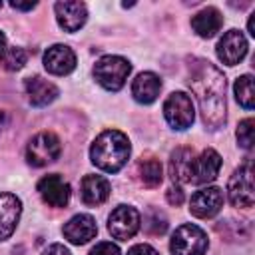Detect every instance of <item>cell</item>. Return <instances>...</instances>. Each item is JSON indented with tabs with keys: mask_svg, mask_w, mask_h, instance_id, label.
<instances>
[{
	"mask_svg": "<svg viewBox=\"0 0 255 255\" xmlns=\"http://www.w3.org/2000/svg\"><path fill=\"white\" fill-rule=\"evenodd\" d=\"M44 68L54 76H66L76 68V54L64 44H54L44 54Z\"/></svg>",
	"mask_w": 255,
	"mask_h": 255,
	"instance_id": "cell-13",
	"label": "cell"
},
{
	"mask_svg": "<svg viewBox=\"0 0 255 255\" xmlns=\"http://www.w3.org/2000/svg\"><path fill=\"white\" fill-rule=\"evenodd\" d=\"M193 151L189 147H177L169 159V175L175 183H189Z\"/></svg>",
	"mask_w": 255,
	"mask_h": 255,
	"instance_id": "cell-21",
	"label": "cell"
},
{
	"mask_svg": "<svg viewBox=\"0 0 255 255\" xmlns=\"http://www.w3.org/2000/svg\"><path fill=\"white\" fill-rule=\"evenodd\" d=\"M171 255H205L207 251V235L197 225L185 223L175 229L169 243Z\"/></svg>",
	"mask_w": 255,
	"mask_h": 255,
	"instance_id": "cell-5",
	"label": "cell"
},
{
	"mask_svg": "<svg viewBox=\"0 0 255 255\" xmlns=\"http://www.w3.org/2000/svg\"><path fill=\"white\" fill-rule=\"evenodd\" d=\"M165 197H167V203H171V205H181L183 203V199H185V195H183V189L179 187V185H175V187H169L167 189V193H165Z\"/></svg>",
	"mask_w": 255,
	"mask_h": 255,
	"instance_id": "cell-28",
	"label": "cell"
},
{
	"mask_svg": "<svg viewBox=\"0 0 255 255\" xmlns=\"http://www.w3.org/2000/svg\"><path fill=\"white\" fill-rule=\"evenodd\" d=\"M60 151H62L60 139L50 131H42L30 139V143L26 147V159L34 167H44V165L56 161Z\"/></svg>",
	"mask_w": 255,
	"mask_h": 255,
	"instance_id": "cell-6",
	"label": "cell"
},
{
	"mask_svg": "<svg viewBox=\"0 0 255 255\" xmlns=\"http://www.w3.org/2000/svg\"><path fill=\"white\" fill-rule=\"evenodd\" d=\"M233 90H235V100L239 102V106L245 108V110H253V102H255V96H253V78L249 74L237 78Z\"/></svg>",
	"mask_w": 255,
	"mask_h": 255,
	"instance_id": "cell-23",
	"label": "cell"
},
{
	"mask_svg": "<svg viewBox=\"0 0 255 255\" xmlns=\"http://www.w3.org/2000/svg\"><path fill=\"white\" fill-rule=\"evenodd\" d=\"M64 237L74 243V245H84L88 243L90 239L96 237L98 233V225H96V219L92 215H86V213H80V215H74L66 225H64Z\"/></svg>",
	"mask_w": 255,
	"mask_h": 255,
	"instance_id": "cell-14",
	"label": "cell"
},
{
	"mask_svg": "<svg viewBox=\"0 0 255 255\" xmlns=\"http://www.w3.org/2000/svg\"><path fill=\"white\" fill-rule=\"evenodd\" d=\"M223 26V16L217 8L213 6H207L203 8L201 12H197L193 18H191V28L201 36V38H211L215 36Z\"/></svg>",
	"mask_w": 255,
	"mask_h": 255,
	"instance_id": "cell-19",
	"label": "cell"
},
{
	"mask_svg": "<svg viewBox=\"0 0 255 255\" xmlns=\"http://www.w3.org/2000/svg\"><path fill=\"white\" fill-rule=\"evenodd\" d=\"M82 201L86 205H102L110 197V181L102 175H86L82 179Z\"/></svg>",
	"mask_w": 255,
	"mask_h": 255,
	"instance_id": "cell-18",
	"label": "cell"
},
{
	"mask_svg": "<svg viewBox=\"0 0 255 255\" xmlns=\"http://www.w3.org/2000/svg\"><path fill=\"white\" fill-rule=\"evenodd\" d=\"M247 28H249V34H251V36H255V14H251V16H249Z\"/></svg>",
	"mask_w": 255,
	"mask_h": 255,
	"instance_id": "cell-32",
	"label": "cell"
},
{
	"mask_svg": "<svg viewBox=\"0 0 255 255\" xmlns=\"http://www.w3.org/2000/svg\"><path fill=\"white\" fill-rule=\"evenodd\" d=\"M219 169H221V155L215 149H203L199 153V157H193V161H191L189 183H193V185L209 183L217 177Z\"/></svg>",
	"mask_w": 255,
	"mask_h": 255,
	"instance_id": "cell-9",
	"label": "cell"
},
{
	"mask_svg": "<svg viewBox=\"0 0 255 255\" xmlns=\"http://www.w3.org/2000/svg\"><path fill=\"white\" fill-rule=\"evenodd\" d=\"M0 6H2V4H0Z\"/></svg>",
	"mask_w": 255,
	"mask_h": 255,
	"instance_id": "cell-34",
	"label": "cell"
},
{
	"mask_svg": "<svg viewBox=\"0 0 255 255\" xmlns=\"http://www.w3.org/2000/svg\"><path fill=\"white\" fill-rule=\"evenodd\" d=\"M139 179L145 187H157L161 183V163L153 157L139 161Z\"/></svg>",
	"mask_w": 255,
	"mask_h": 255,
	"instance_id": "cell-22",
	"label": "cell"
},
{
	"mask_svg": "<svg viewBox=\"0 0 255 255\" xmlns=\"http://www.w3.org/2000/svg\"><path fill=\"white\" fill-rule=\"evenodd\" d=\"M22 203L12 193H0V241L8 239L20 219Z\"/></svg>",
	"mask_w": 255,
	"mask_h": 255,
	"instance_id": "cell-16",
	"label": "cell"
},
{
	"mask_svg": "<svg viewBox=\"0 0 255 255\" xmlns=\"http://www.w3.org/2000/svg\"><path fill=\"white\" fill-rule=\"evenodd\" d=\"M42 255H70V251L64 247V245H60V243H54V245H50Z\"/></svg>",
	"mask_w": 255,
	"mask_h": 255,
	"instance_id": "cell-30",
	"label": "cell"
},
{
	"mask_svg": "<svg viewBox=\"0 0 255 255\" xmlns=\"http://www.w3.org/2000/svg\"><path fill=\"white\" fill-rule=\"evenodd\" d=\"M143 227H145V231H147L149 235H163L165 229H167V219H165V215H163L161 211L151 209V211L145 215Z\"/></svg>",
	"mask_w": 255,
	"mask_h": 255,
	"instance_id": "cell-25",
	"label": "cell"
},
{
	"mask_svg": "<svg viewBox=\"0 0 255 255\" xmlns=\"http://www.w3.org/2000/svg\"><path fill=\"white\" fill-rule=\"evenodd\" d=\"M247 54V40L239 30H229L223 34V38L217 42V58L227 64L235 66L239 64Z\"/></svg>",
	"mask_w": 255,
	"mask_h": 255,
	"instance_id": "cell-11",
	"label": "cell"
},
{
	"mask_svg": "<svg viewBox=\"0 0 255 255\" xmlns=\"http://www.w3.org/2000/svg\"><path fill=\"white\" fill-rule=\"evenodd\" d=\"M90 255H120V249H118V245H114L110 241H102L90 251Z\"/></svg>",
	"mask_w": 255,
	"mask_h": 255,
	"instance_id": "cell-27",
	"label": "cell"
},
{
	"mask_svg": "<svg viewBox=\"0 0 255 255\" xmlns=\"http://www.w3.org/2000/svg\"><path fill=\"white\" fill-rule=\"evenodd\" d=\"M187 84L199 102L205 128L219 129L227 118L225 76L207 60H191Z\"/></svg>",
	"mask_w": 255,
	"mask_h": 255,
	"instance_id": "cell-1",
	"label": "cell"
},
{
	"mask_svg": "<svg viewBox=\"0 0 255 255\" xmlns=\"http://www.w3.org/2000/svg\"><path fill=\"white\" fill-rule=\"evenodd\" d=\"M4 52H6V38H4V34L0 32V58L4 56Z\"/></svg>",
	"mask_w": 255,
	"mask_h": 255,
	"instance_id": "cell-33",
	"label": "cell"
},
{
	"mask_svg": "<svg viewBox=\"0 0 255 255\" xmlns=\"http://www.w3.org/2000/svg\"><path fill=\"white\" fill-rule=\"evenodd\" d=\"M128 255H159L151 245H145V243H139V245H133Z\"/></svg>",
	"mask_w": 255,
	"mask_h": 255,
	"instance_id": "cell-29",
	"label": "cell"
},
{
	"mask_svg": "<svg viewBox=\"0 0 255 255\" xmlns=\"http://www.w3.org/2000/svg\"><path fill=\"white\" fill-rule=\"evenodd\" d=\"M253 120L251 118H247V120H243L239 126H237V141H239V145L241 147H245V149H251L253 147Z\"/></svg>",
	"mask_w": 255,
	"mask_h": 255,
	"instance_id": "cell-26",
	"label": "cell"
},
{
	"mask_svg": "<svg viewBox=\"0 0 255 255\" xmlns=\"http://www.w3.org/2000/svg\"><path fill=\"white\" fill-rule=\"evenodd\" d=\"M129 151H131V147H129L126 133H122L118 129H106L92 143L90 157L96 167H100L108 173H116L128 163Z\"/></svg>",
	"mask_w": 255,
	"mask_h": 255,
	"instance_id": "cell-2",
	"label": "cell"
},
{
	"mask_svg": "<svg viewBox=\"0 0 255 255\" xmlns=\"http://www.w3.org/2000/svg\"><path fill=\"white\" fill-rule=\"evenodd\" d=\"M26 60H28L26 50L14 46V48H8L4 52V56H2V68L8 70V72H16V70H20L26 64Z\"/></svg>",
	"mask_w": 255,
	"mask_h": 255,
	"instance_id": "cell-24",
	"label": "cell"
},
{
	"mask_svg": "<svg viewBox=\"0 0 255 255\" xmlns=\"http://www.w3.org/2000/svg\"><path fill=\"white\" fill-rule=\"evenodd\" d=\"M163 116L167 124L175 129H187L193 124L195 112H193V102L187 94L183 92H173L167 96L163 104Z\"/></svg>",
	"mask_w": 255,
	"mask_h": 255,
	"instance_id": "cell-7",
	"label": "cell"
},
{
	"mask_svg": "<svg viewBox=\"0 0 255 255\" xmlns=\"http://www.w3.org/2000/svg\"><path fill=\"white\" fill-rule=\"evenodd\" d=\"M38 193L44 199V203L52 207H66L70 201V185L58 173L42 177L38 183Z\"/></svg>",
	"mask_w": 255,
	"mask_h": 255,
	"instance_id": "cell-12",
	"label": "cell"
},
{
	"mask_svg": "<svg viewBox=\"0 0 255 255\" xmlns=\"http://www.w3.org/2000/svg\"><path fill=\"white\" fill-rule=\"evenodd\" d=\"M12 8H18V10H32L36 6V2H28V4H22V2H12L10 4Z\"/></svg>",
	"mask_w": 255,
	"mask_h": 255,
	"instance_id": "cell-31",
	"label": "cell"
},
{
	"mask_svg": "<svg viewBox=\"0 0 255 255\" xmlns=\"http://www.w3.org/2000/svg\"><path fill=\"white\" fill-rule=\"evenodd\" d=\"M227 195L233 207H253L255 191H253V167L251 159L239 165L227 183Z\"/></svg>",
	"mask_w": 255,
	"mask_h": 255,
	"instance_id": "cell-4",
	"label": "cell"
},
{
	"mask_svg": "<svg viewBox=\"0 0 255 255\" xmlns=\"http://www.w3.org/2000/svg\"><path fill=\"white\" fill-rule=\"evenodd\" d=\"M54 10H56L58 24L66 32L80 30L88 20V10L84 2H56Z\"/></svg>",
	"mask_w": 255,
	"mask_h": 255,
	"instance_id": "cell-15",
	"label": "cell"
},
{
	"mask_svg": "<svg viewBox=\"0 0 255 255\" xmlns=\"http://www.w3.org/2000/svg\"><path fill=\"white\" fill-rule=\"evenodd\" d=\"M221 207H223V191L219 187L199 189L191 195V201H189L191 215H195L199 219H207V217L217 215L221 211Z\"/></svg>",
	"mask_w": 255,
	"mask_h": 255,
	"instance_id": "cell-10",
	"label": "cell"
},
{
	"mask_svg": "<svg viewBox=\"0 0 255 255\" xmlns=\"http://www.w3.org/2000/svg\"><path fill=\"white\" fill-rule=\"evenodd\" d=\"M159 90H161V80L153 72L139 74L131 84V96L139 104H153L159 96Z\"/></svg>",
	"mask_w": 255,
	"mask_h": 255,
	"instance_id": "cell-17",
	"label": "cell"
},
{
	"mask_svg": "<svg viewBox=\"0 0 255 255\" xmlns=\"http://www.w3.org/2000/svg\"><path fill=\"white\" fill-rule=\"evenodd\" d=\"M131 72V64L122 56H104L94 66V78L110 92H118Z\"/></svg>",
	"mask_w": 255,
	"mask_h": 255,
	"instance_id": "cell-3",
	"label": "cell"
},
{
	"mask_svg": "<svg viewBox=\"0 0 255 255\" xmlns=\"http://www.w3.org/2000/svg\"><path fill=\"white\" fill-rule=\"evenodd\" d=\"M26 94H28V100L32 106L42 108V106H48L50 102L56 100L58 88L52 82H48L40 76H34V78L26 80Z\"/></svg>",
	"mask_w": 255,
	"mask_h": 255,
	"instance_id": "cell-20",
	"label": "cell"
},
{
	"mask_svg": "<svg viewBox=\"0 0 255 255\" xmlns=\"http://www.w3.org/2000/svg\"><path fill=\"white\" fill-rule=\"evenodd\" d=\"M108 229L116 239H129L139 229V211L129 205H118L108 219Z\"/></svg>",
	"mask_w": 255,
	"mask_h": 255,
	"instance_id": "cell-8",
	"label": "cell"
}]
</instances>
